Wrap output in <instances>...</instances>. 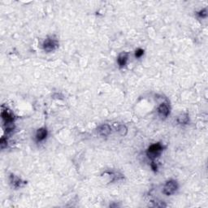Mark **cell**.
I'll return each instance as SVG.
<instances>
[{"instance_id":"cell-1","label":"cell","mask_w":208,"mask_h":208,"mask_svg":"<svg viewBox=\"0 0 208 208\" xmlns=\"http://www.w3.org/2000/svg\"><path fill=\"white\" fill-rule=\"evenodd\" d=\"M162 151H163V146L160 143L153 144L147 150V156L151 160H154L161 155Z\"/></svg>"},{"instance_id":"cell-2","label":"cell","mask_w":208,"mask_h":208,"mask_svg":"<svg viewBox=\"0 0 208 208\" xmlns=\"http://www.w3.org/2000/svg\"><path fill=\"white\" fill-rule=\"evenodd\" d=\"M177 189H178L177 182L176 181H173V180H170V181L166 182V184L164 185L163 193L166 195H172L177 191Z\"/></svg>"},{"instance_id":"cell-3","label":"cell","mask_w":208,"mask_h":208,"mask_svg":"<svg viewBox=\"0 0 208 208\" xmlns=\"http://www.w3.org/2000/svg\"><path fill=\"white\" fill-rule=\"evenodd\" d=\"M43 49L46 51L51 52L56 49L59 46V43L56 39H52V38H47L44 41L43 44Z\"/></svg>"},{"instance_id":"cell-4","label":"cell","mask_w":208,"mask_h":208,"mask_svg":"<svg viewBox=\"0 0 208 208\" xmlns=\"http://www.w3.org/2000/svg\"><path fill=\"white\" fill-rule=\"evenodd\" d=\"M1 116H2V119L4 122V124L7 126L12 124L13 122V120H14L12 114L9 112L8 111H7V109L2 110V112H1Z\"/></svg>"},{"instance_id":"cell-5","label":"cell","mask_w":208,"mask_h":208,"mask_svg":"<svg viewBox=\"0 0 208 208\" xmlns=\"http://www.w3.org/2000/svg\"><path fill=\"white\" fill-rule=\"evenodd\" d=\"M98 132L103 137H107L111 133V127L108 124H102L98 128Z\"/></svg>"},{"instance_id":"cell-6","label":"cell","mask_w":208,"mask_h":208,"mask_svg":"<svg viewBox=\"0 0 208 208\" xmlns=\"http://www.w3.org/2000/svg\"><path fill=\"white\" fill-rule=\"evenodd\" d=\"M158 112L161 116L167 117L170 113V108L167 103H162L159 107H158Z\"/></svg>"},{"instance_id":"cell-7","label":"cell","mask_w":208,"mask_h":208,"mask_svg":"<svg viewBox=\"0 0 208 208\" xmlns=\"http://www.w3.org/2000/svg\"><path fill=\"white\" fill-rule=\"evenodd\" d=\"M47 136V130L46 128H41L37 131L36 133V139L37 142H42L45 140Z\"/></svg>"},{"instance_id":"cell-8","label":"cell","mask_w":208,"mask_h":208,"mask_svg":"<svg viewBox=\"0 0 208 208\" xmlns=\"http://www.w3.org/2000/svg\"><path fill=\"white\" fill-rule=\"evenodd\" d=\"M127 61H128V54L126 53V52H123L119 56L117 59V62L118 64H119V66L120 68H123L127 64Z\"/></svg>"},{"instance_id":"cell-9","label":"cell","mask_w":208,"mask_h":208,"mask_svg":"<svg viewBox=\"0 0 208 208\" xmlns=\"http://www.w3.org/2000/svg\"><path fill=\"white\" fill-rule=\"evenodd\" d=\"M190 121V118L187 114H181L177 118V122L181 124H186Z\"/></svg>"},{"instance_id":"cell-10","label":"cell","mask_w":208,"mask_h":208,"mask_svg":"<svg viewBox=\"0 0 208 208\" xmlns=\"http://www.w3.org/2000/svg\"><path fill=\"white\" fill-rule=\"evenodd\" d=\"M11 182L12 184V186L16 188L21 187V185H22L21 180L19 179L18 177H16L14 175L11 176Z\"/></svg>"},{"instance_id":"cell-11","label":"cell","mask_w":208,"mask_h":208,"mask_svg":"<svg viewBox=\"0 0 208 208\" xmlns=\"http://www.w3.org/2000/svg\"><path fill=\"white\" fill-rule=\"evenodd\" d=\"M118 132L120 133V135L124 136L126 134V133H127V128H126V127L124 125H120V127L118 128Z\"/></svg>"},{"instance_id":"cell-12","label":"cell","mask_w":208,"mask_h":208,"mask_svg":"<svg viewBox=\"0 0 208 208\" xmlns=\"http://www.w3.org/2000/svg\"><path fill=\"white\" fill-rule=\"evenodd\" d=\"M144 55V51L142 49H138L136 51V52H135V57L136 58H141L142 56Z\"/></svg>"},{"instance_id":"cell-13","label":"cell","mask_w":208,"mask_h":208,"mask_svg":"<svg viewBox=\"0 0 208 208\" xmlns=\"http://www.w3.org/2000/svg\"><path fill=\"white\" fill-rule=\"evenodd\" d=\"M0 145H1V147H2V149L4 148L5 146H7V140L4 138H1V141H0Z\"/></svg>"},{"instance_id":"cell-14","label":"cell","mask_w":208,"mask_h":208,"mask_svg":"<svg viewBox=\"0 0 208 208\" xmlns=\"http://www.w3.org/2000/svg\"><path fill=\"white\" fill-rule=\"evenodd\" d=\"M199 16L201 17H206V10L201 11V12H199Z\"/></svg>"},{"instance_id":"cell-15","label":"cell","mask_w":208,"mask_h":208,"mask_svg":"<svg viewBox=\"0 0 208 208\" xmlns=\"http://www.w3.org/2000/svg\"><path fill=\"white\" fill-rule=\"evenodd\" d=\"M151 167H152V169L154 170V171H156L157 170V165L155 164V163L153 161L152 163H151Z\"/></svg>"}]
</instances>
